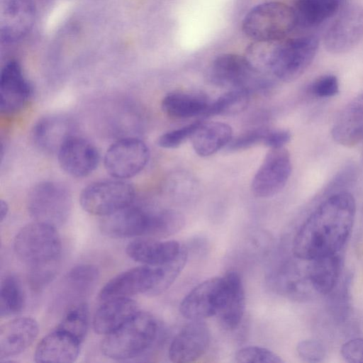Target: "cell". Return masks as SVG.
<instances>
[{"label": "cell", "mask_w": 363, "mask_h": 363, "mask_svg": "<svg viewBox=\"0 0 363 363\" xmlns=\"http://www.w3.org/2000/svg\"><path fill=\"white\" fill-rule=\"evenodd\" d=\"M292 164L285 147L269 149L255 174L251 189L258 198H269L279 193L291 174Z\"/></svg>", "instance_id": "cell-12"}, {"label": "cell", "mask_w": 363, "mask_h": 363, "mask_svg": "<svg viewBox=\"0 0 363 363\" xmlns=\"http://www.w3.org/2000/svg\"><path fill=\"white\" fill-rule=\"evenodd\" d=\"M187 257V250L183 247L179 256L170 262L138 267L123 272L104 286L99 297L105 301L138 294L159 295L174 283L184 267Z\"/></svg>", "instance_id": "cell-4"}, {"label": "cell", "mask_w": 363, "mask_h": 363, "mask_svg": "<svg viewBox=\"0 0 363 363\" xmlns=\"http://www.w3.org/2000/svg\"><path fill=\"white\" fill-rule=\"evenodd\" d=\"M250 100V91L244 89H230L211 102L206 116H233L243 111Z\"/></svg>", "instance_id": "cell-31"}, {"label": "cell", "mask_w": 363, "mask_h": 363, "mask_svg": "<svg viewBox=\"0 0 363 363\" xmlns=\"http://www.w3.org/2000/svg\"><path fill=\"white\" fill-rule=\"evenodd\" d=\"M183 246L173 240H158L154 238H138L128 243L126 254L132 259L150 266L167 264L175 259Z\"/></svg>", "instance_id": "cell-23"}, {"label": "cell", "mask_w": 363, "mask_h": 363, "mask_svg": "<svg viewBox=\"0 0 363 363\" xmlns=\"http://www.w3.org/2000/svg\"><path fill=\"white\" fill-rule=\"evenodd\" d=\"M226 289V279L212 277L195 286L182 300L179 311L190 320H203L217 315L223 303Z\"/></svg>", "instance_id": "cell-13"}, {"label": "cell", "mask_w": 363, "mask_h": 363, "mask_svg": "<svg viewBox=\"0 0 363 363\" xmlns=\"http://www.w3.org/2000/svg\"><path fill=\"white\" fill-rule=\"evenodd\" d=\"M306 260L308 279L314 294H330L335 288L341 272L339 255Z\"/></svg>", "instance_id": "cell-28"}, {"label": "cell", "mask_w": 363, "mask_h": 363, "mask_svg": "<svg viewBox=\"0 0 363 363\" xmlns=\"http://www.w3.org/2000/svg\"><path fill=\"white\" fill-rule=\"evenodd\" d=\"M134 198L133 186L116 179L90 184L81 192L79 201L86 212L106 216L132 204Z\"/></svg>", "instance_id": "cell-8"}, {"label": "cell", "mask_w": 363, "mask_h": 363, "mask_svg": "<svg viewBox=\"0 0 363 363\" xmlns=\"http://www.w3.org/2000/svg\"><path fill=\"white\" fill-rule=\"evenodd\" d=\"M25 294L19 279L13 274L6 276L0 288V314L7 317L18 314L24 308Z\"/></svg>", "instance_id": "cell-30"}, {"label": "cell", "mask_w": 363, "mask_h": 363, "mask_svg": "<svg viewBox=\"0 0 363 363\" xmlns=\"http://www.w3.org/2000/svg\"><path fill=\"white\" fill-rule=\"evenodd\" d=\"M33 92V86L26 77L20 63L14 60L7 62L0 74L1 111L7 114L21 111Z\"/></svg>", "instance_id": "cell-16"}, {"label": "cell", "mask_w": 363, "mask_h": 363, "mask_svg": "<svg viewBox=\"0 0 363 363\" xmlns=\"http://www.w3.org/2000/svg\"><path fill=\"white\" fill-rule=\"evenodd\" d=\"M72 196L68 189L57 182H42L30 191L27 208L35 221L55 228L67 222L72 211Z\"/></svg>", "instance_id": "cell-7"}, {"label": "cell", "mask_w": 363, "mask_h": 363, "mask_svg": "<svg viewBox=\"0 0 363 363\" xmlns=\"http://www.w3.org/2000/svg\"><path fill=\"white\" fill-rule=\"evenodd\" d=\"M355 215L352 194L346 191L333 193L301 225L292 244L294 255L309 260L337 255L350 238Z\"/></svg>", "instance_id": "cell-1"}, {"label": "cell", "mask_w": 363, "mask_h": 363, "mask_svg": "<svg viewBox=\"0 0 363 363\" xmlns=\"http://www.w3.org/2000/svg\"><path fill=\"white\" fill-rule=\"evenodd\" d=\"M340 353L347 362L363 363V338H354L347 341L342 345Z\"/></svg>", "instance_id": "cell-39"}, {"label": "cell", "mask_w": 363, "mask_h": 363, "mask_svg": "<svg viewBox=\"0 0 363 363\" xmlns=\"http://www.w3.org/2000/svg\"><path fill=\"white\" fill-rule=\"evenodd\" d=\"M99 272L92 264H79L72 267L66 274L65 281L73 291L86 294L94 286Z\"/></svg>", "instance_id": "cell-33"}, {"label": "cell", "mask_w": 363, "mask_h": 363, "mask_svg": "<svg viewBox=\"0 0 363 363\" xmlns=\"http://www.w3.org/2000/svg\"><path fill=\"white\" fill-rule=\"evenodd\" d=\"M72 121L65 116L52 115L40 118L33 126L31 138L35 146L46 154L57 153L65 141L74 135Z\"/></svg>", "instance_id": "cell-22"}, {"label": "cell", "mask_w": 363, "mask_h": 363, "mask_svg": "<svg viewBox=\"0 0 363 363\" xmlns=\"http://www.w3.org/2000/svg\"><path fill=\"white\" fill-rule=\"evenodd\" d=\"M363 38V6L347 8L335 19L324 36V46L332 54L345 53Z\"/></svg>", "instance_id": "cell-14"}, {"label": "cell", "mask_w": 363, "mask_h": 363, "mask_svg": "<svg viewBox=\"0 0 363 363\" xmlns=\"http://www.w3.org/2000/svg\"><path fill=\"white\" fill-rule=\"evenodd\" d=\"M210 340L206 323L203 320H191L172 340L168 351L169 358L177 363L194 362L207 351Z\"/></svg>", "instance_id": "cell-18"}, {"label": "cell", "mask_w": 363, "mask_h": 363, "mask_svg": "<svg viewBox=\"0 0 363 363\" xmlns=\"http://www.w3.org/2000/svg\"><path fill=\"white\" fill-rule=\"evenodd\" d=\"M89 325V310L86 303L81 302L71 306L57 328L71 334L82 342Z\"/></svg>", "instance_id": "cell-32"}, {"label": "cell", "mask_w": 363, "mask_h": 363, "mask_svg": "<svg viewBox=\"0 0 363 363\" xmlns=\"http://www.w3.org/2000/svg\"><path fill=\"white\" fill-rule=\"evenodd\" d=\"M319 46L314 35L286 38L275 41H253L245 57L262 75L284 82L300 77L313 61Z\"/></svg>", "instance_id": "cell-2"}, {"label": "cell", "mask_w": 363, "mask_h": 363, "mask_svg": "<svg viewBox=\"0 0 363 363\" xmlns=\"http://www.w3.org/2000/svg\"><path fill=\"white\" fill-rule=\"evenodd\" d=\"M298 26L294 8L279 1L256 5L244 16L242 30L253 41H275L288 38Z\"/></svg>", "instance_id": "cell-6"}, {"label": "cell", "mask_w": 363, "mask_h": 363, "mask_svg": "<svg viewBox=\"0 0 363 363\" xmlns=\"http://www.w3.org/2000/svg\"><path fill=\"white\" fill-rule=\"evenodd\" d=\"M235 360L241 363H281L284 362L281 357L275 352L257 346H248L240 349L235 353Z\"/></svg>", "instance_id": "cell-34"}, {"label": "cell", "mask_w": 363, "mask_h": 363, "mask_svg": "<svg viewBox=\"0 0 363 363\" xmlns=\"http://www.w3.org/2000/svg\"><path fill=\"white\" fill-rule=\"evenodd\" d=\"M138 311L137 303L129 297L105 301L94 315V330L99 334L107 335L119 328Z\"/></svg>", "instance_id": "cell-24"}, {"label": "cell", "mask_w": 363, "mask_h": 363, "mask_svg": "<svg viewBox=\"0 0 363 363\" xmlns=\"http://www.w3.org/2000/svg\"><path fill=\"white\" fill-rule=\"evenodd\" d=\"M150 157L146 144L135 138H125L113 143L104 157L107 172L115 179L135 176L147 165Z\"/></svg>", "instance_id": "cell-11"}, {"label": "cell", "mask_w": 363, "mask_h": 363, "mask_svg": "<svg viewBox=\"0 0 363 363\" xmlns=\"http://www.w3.org/2000/svg\"><path fill=\"white\" fill-rule=\"evenodd\" d=\"M36 17L33 0H3L0 6V38L11 44L30 33Z\"/></svg>", "instance_id": "cell-15"}, {"label": "cell", "mask_w": 363, "mask_h": 363, "mask_svg": "<svg viewBox=\"0 0 363 363\" xmlns=\"http://www.w3.org/2000/svg\"><path fill=\"white\" fill-rule=\"evenodd\" d=\"M57 154L62 170L77 178L91 174L99 162L96 147L89 140L74 134L65 141Z\"/></svg>", "instance_id": "cell-17"}, {"label": "cell", "mask_w": 363, "mask_h": 363, "mask_svg": "<svg viewBox=\"0 0 363 363\" xmlns=\"http://www.w3.org/2000/svg\"><path fill=\"white\" fill-rule=\"evenodd\" d=\"M310 92L319 98H328L339 92V82L333 74H325L315 79L309 86Z\"/></svg>", "instance_id": "cell-37"}, {"label": "cell", "mask_w": 363, "mask_h": 363, "mask_svg": "<svg viewBox=\"0 0 363 363\" xmlns=\"http://www.w3.org/2000/svg\"><path fill=\"white\" fill-rule=\"evenodd\" d=\"M200 123V121H196L161 135L157 139V145L165 149L179 147L188 139L191 138Z\"/></svg>", "instance_id": "cell-35"}, {"label": "cell", "mask_w": 363, "mask_h": 363, "mask_svg": "<svg viewBox=\"0 0 363 363\" xmlns=\"http://www.w3.org/2000/svg\"><path fill=\"white\" fill-rule=\"evenodd\" d=\"M81 342L67 332L56 328L38 344L36 362H72L79 356Z\"/></svg>", "instance_id": "cell-21"}, {"label": "cell", "mask_w": 363, "mask_h": 363, "mask_svg": "<svg viewBox=\"0 0 363 363\" xmlns=\"http://www.w3.org/2000/svg\"><path fill=\"white\" fill-rule=\"evenodd\" d=\"M38 323L30 317H21L0 328V358L7 359L23 352L37 337Z\"/></svg>", "instance_id": "cell-20"}, {"label": "cell", "mask_w": 363, "mask_h": 363, "mask_svg": "<svg viewBox=\"0 0 363 363\" xmlns=\"http://www.w3.org/2000/svg\"><path fill=\"white\" fill-rule=\"evenodd\" d=\"M100 228L105 235L112 238H157L160 228V211L151 212L130 204L104 216Z\"/></svg>", "instance_id": "cell-9"}, {"label": "cell", "mask_w": 363, "mask_h": 363, "mask_svg": "<svg viewBox=\"0 0 363 363\" xmlns=\"http://www.w3.org/2000/svg\"><path fill=\"white\" fill-rule=\"evenodd\" d=\"M342 0H296L294 10L297 24L304 28L315 27L335 15Z\"/></svg>", "instance_id": "cell-29"}, {"label": "cell", "mask_w": 363, "mask_h": 363, "mask_svg": "<svg viewBox=\"0 0 363 363\" xmlns=\"http://www.w3.org/2000/svg\"><path fill=\"white\" fill-rule=\"evenodd\" d=\"M267 129H256L247 131L230 141L226 148L229 151H239L264 143Z\"/></svg>", "instance_id": "cell-36"}, {"label": "cell", "mask_w": 363, "mask_h": 363, "mask_svg": "<svg viewBox=\"0 0 363 363\" xmlns=\"http://www.w3.org/2000/svg\"><path fill=\"white\" fill-rule=\"evenodd\" d=\"M331 136L345 147H353L363 140V93L341 110L332 125Z\"/></svg>", "instance_id": "cell-19"}, {"label": "cell", "mask_w": 363, "mask_h": 363, "mask_svg": "<svg viewBox=\"0 0 363 363\" xmlns=\"http://www.w3.org/2000/svg\"><path fill=\"white\" fill-rule=\"evenodd\" d=\"M157 324L147 312L138 311L119 328L106 335L101 349L113 359L133 358L145 351L155 341Z\"/></svg>", "instance_id": "cell-5"}, {"label": "cell", "mask_w": 363, "mask_h": 363, "mask_svg": "<svg viewBox=\"0 0 363 363\" xmlns=\"http://www.w3.org/2000/svg\"><path fill=\"white\" fill-rule=\"evenodd\" d=\"M13 248L29 267L28 279L33 290H42L55 278L62 251L56 228L37 221L27 224L16 234Z\"/></svg>", "instance_id": "cell-3"}, {"label": "cell", "mask_w": 363, "mask_h": 363, "mask_svg": "<svg viewBox=\"0 0 363 363\" xmlns=\"http://www.w3.org/2000/svg\"><path fill=\"white\" fill-rule=\"evenodd\" d=\"M208 77L218 86L249 91L252 86L264 84L266 79L245 55L233 53L221 54L214 58L208 68Z\"/></svg>", "instance_id": "cell-10"}, {"label": "cell", "mask_w": 363, "mask_h": 363, "mask_svg": "<svg viewBox=\"0 0 363 363\" xmlns=\"http://www.w3.org/2000/svg\"><path fill=\"white\" fill-rule=\"evenodd\" d=\"M291 134L286 129L267 130L263 145L269 149L281 148L291 140Z\"/></svg>", "instance_id": "cell-40"}, {"label": "cell", "mask_w": 363, "mask_h": 363, "mask_svg": "<svg viewBox=\"0 0 363 363\" xmlns=\"http://www.w3.org/2000/svg\"><path fill=\"white\" fill-rule=\"evenodd\" d=\"M296 351L303 360L308 362H319L325 357V349L323 345L315 340H304L299 342Z\"/></svg>", "instance_id": "cell-38"}, {"label": "cell", "mask_w": 363, "mask_h": 363, "mask_svg": "<svg viewBox=\"0 0 363 363\" xmlns=\"http://www.w3.org/2000/svg\"><path fill=\"white\" fill-rule=\"evenodd\" d=\"M226 290L222 306L216 316L228 330L235 329L241 322L245 309V295L239 274L230 271L225 274Z\"/></svg>", "instance_id": "cell-25"}, {"label": "cell", "mask_w": 363, "mask_h": 363, "mask_svg": "<svg viewBox=\"0 0 363 363\" xmlns=\"http://www.w3.org/2000/svg\"><path fill=\"white\" fill-rule=\"evenodd\" d=\"M9 212V206L6 201L1 200L0 203V218L2 222Z\"/></svg>", "instance_id": "cell-41"}, {"label": "cell", "mask_w": 363, "mask_h": 363, "mask_svg": "<svg viewBox=\"0 0 363 363\" xmlns=\"http://www.w3.org/2000/svg\"><path fill=\"white\" fill-rule=\"evenodd\" d=\"M232 138L233 130L229 125L214 121L201 122L191 140L198 155L208 157L227 146Z\"/></svg>", "instance_id": "cell-26"}, {"label": "cell", "mask_w": 363, "mask_h": 363, "mask_svg": "<svg viewBox=\"0 0 363 363\" xmlns=\"http://www.w3.org/2000/svg\"><path fill=\"white\" fill-rule=\"evenodd\" d=\"M210 104L211 102L203 94L177 91L167 94L162 101L161 106L169 117L185 119L198 116H206Z\"/></svg>", "instance_id": "cell-27"}]
</instances>
